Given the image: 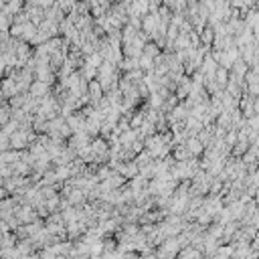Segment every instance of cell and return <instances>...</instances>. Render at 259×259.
I'll list each match as a JSON object with an SVG mask.
<instances>
[{
  "label": "cell",
  "mask_w": 259,
  "mask_h": 259,
  "mask_svg": "<svg viewBox=\"0 0 259 259\" xmlns=\"http://www.w3.org/2000/svg\"><path fill=\"white\" fill-rule=\"evenodd\" d=\"M32 138H34V132L30 128H16L10 136H8V140H10V148L14 150H23L25 146H29L32 142Z\"/></svg>",
  "instance_id": "1"
},
{
  "label": "cell",
  "mask_w": 259,
  "mask_h": 259,
  "mask_svg": "<svg viewBox=\"0 0 259 259\" xmlns=\"http://www.w3.org/2000/svg\"><path fill=\"white\" fill-rule=\"evenodd\" d=\"M29 93L32 95V97H43V95H47V93H51V85L49 83H45V81H30V85H29Z\"/></svg>",
  "instance_id": "2"
},
{
  "label": "cell",
  "mask_w": 259,
  "mask_h": 259,
  "mask_svg": "<svg viewBox=\"0 0 259 259\" xmlns=\"http://www.w3.org/2000/svg\"><path fill=\"white\" fill-rule=\"evenodd\" d=\"M0 89H2V95L4 97H12V95L19 93V87H16V83H14L12 77H6L2 83H0Z\"/></svg>",
  "instance_id": "3"
},
{
  "label": "cell",
  "mask_w": 259,
  "mask_h": 259,
  "mask_svg": "<svg viewBox=\"0 0 259 259\" xmlns=\"http://www.w3.org/2000/svg\"><path fill=\"white\" fill-rule=\"evenodd\" d=\"M142 55H146V57H150V59H156V57L160 55V47H158L156 43H146L144 49H142Z\"/></svg>",
  "instance_id": "4"
},
{
  "label": "cell",
  "mask_w": 259,
  "mask_h": 259,
  "mask_svg": "<svg viewBox=\"0 0 259 259\" xmlns=\"http://www.w3.org/2000/svg\"><path fill=\"white\" fill-rule=\"evenodd\" d=\"M174 146H176V144H174ZM174 158H176V160H186V158H193V156H191V152L186 150L184 144H178L176 150H174Z\"/></svg>",
  "instance_id": "5"
},
{
  "label": "cell",
  "mask_w": 259,
  "mask_h": 259,
  "mask_svg": "<svg viewBox=\"0 0 259 259\" xmlns=\"http://www.w3.org/2000/svg\"><path fill=\"white\" fill-rule=\"evenodd\" d=\"M10 114H12V108L4 106V108H0V126H4L8 119H10Z\"/></svg>",
  "instance_id": "6"
},
{
  "label": "cell",
  "mask_w": 259,
  "mask_h": 259,
  "mask_svg": "<svg viewBox=\"0 0 259 259\" xmlns=\"http://www.w3.org/2000/svg\"><path fill=\"white\" fill-rule=\"evenodd\" d=\"M202 253L199 251V249H195V247H188V249H182L180 251V257H201Z\"/></svg>",
  "instance_id": "7"
},
{
  "label": "cell",
  "mask_w": 259,
  "mask_h": 259,
  "mask_svg": "<svg viewBox=\"0 0 259 259\" xmlns=\"http://www.w3.org/2000/svg\"><path fill=\"white\" fill-rule=\"evenodd\" d=\"M231 253H233V247H219L213 251V255H217V257H229Z\"/></svg>",
  "instance_id": "8"
},
{
  "label": "cell",
  "mask_w": 259,
  "mask_h": 259,
  "mask_svg": "<svg viewBox=\"0 0 259 259\" xmlns=\"http://www.w3.org/2000/svg\"><path fill=\"white\" fill-rule=\"evenodd\" d=\"M10 148V140H8V136L0 132V152H4Z\"/></svg>",
  "instance_id": "9"
},
{
  "label": "cell",
  "mask_w": 259,
  "mask_h": 259,
  "mask_svg": "<svg viewBox=\"0 0 259 259\" xmlns=\"http://www.w3.org/2000/svg\"><path fill=\"white\" fill-rule=\"evenodd\" d=\"M223 2H229V0H223Z\"/></svg>",
  "instance_id": "10"
}]
</instances>
